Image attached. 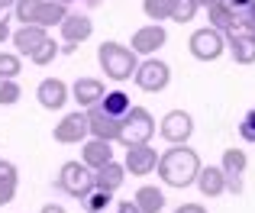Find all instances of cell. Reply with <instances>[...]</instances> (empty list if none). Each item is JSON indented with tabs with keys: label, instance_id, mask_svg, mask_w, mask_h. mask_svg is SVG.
I'll return each instance as SVG.
<instances>
[{
	"label": "cell",
	"instance_id": "obj_42",
	"mask_svg": "<svg viewBox=\"0 0 255 213\" xmlns=\"http://www.w3.org/2000/svg\"><path fill=\"white\" fill-rule=\"evenodd\" d=\"M58 3H65V6H68V3H71V0H58Z\"/></svg>",
	"mask_w": 255,
	"mask_h": 213
},
{
	"label": "cell",
	"instance_id": "obj_17",
	"mask_svg": "<svg viewBox=\"0 0 255 213\" xmlns=\"http://www.w3.org/2000/svg\"><path fill=\"white\" fill-rule=\"evenodd\" d=\"M226 52L233 55L236 65H252L255 62V39L246 32H226Z\"/></svg>",
	"mask_w": 255,
	"mask_h": 213
},
{
	"label": "cell",
	"instance_id": "obj_15",
	"mask_svg": "<svg viewBox=\"0 0 255 213\" xmlns=\"http://www.w3.org/2000/svg\"><path fill=\"white\" fill-rule=\"evenodd\" d=\"M13 49L19 52V55H32V52L39 49V45L49 39V32L42 29V26H36V23H29V26H19L16 32H13Z\"/></svg>",
	"mask_w": 255,
	"mask_h": 213
},
{
	"label": "cell",
	"instance_id": "obj_36",
	"mask_svg": "<svg viewBox=\"0 0 255 213\" xmlns=\"http://www.w3.org/2000/svg\"><path fill=\"white\" fill-rule=\"evenodd\" d=\"M174 213H207V210L200 207V204H184V207H178Z\"/></svg>",
	"mask_w": 255,
	"mask_h": 213
},
{
	"label": "cell",
	"instance_id": "obj_9",
	"mask_svg": "<svg viewBox=\"0 0 255 213\" xmlns=\"http://www.w3.org/2000/svg\"><path fill=\"white\" fill-rule=\"evenodd\" d=\"M52 136H55V142H58V145H78V142H84V139L91 136V126H87V113H81V110L68 113V116H65L62 123L52 129Z\"/></svg>",
	"mask_w": 255,
	"mask_h": 213
},
{
	"label": "cell",
	"instance_id": "obj_28",
	"mask_svg": "<svg viewBox=\"0 0 255 213\" xmlns=\"http://www.w3.org/2000/svg\"><path fill=\"white\" fill-rule=\"evenodd\" d=\"M81 204H84V210H87V213H104V210L113 204V194H110V191L94 188L87 197H81Z\"/></svg>",
	"mask_w": 255,
	"mask_h": 213
},
{
	"label": "cell",
	"instance_id": "obj_3",
	"mask_svg": "<svg viewBox=\"0 0 255 213\" xmlns=\"http://www.w3.org/2000/svg\"><path fill=\"white\" fill-rule=\"evenodd\" d=\"M155 136V119L145 106H129L123 116V129H120V142L123 145H142Z\"/></svg>",
	"mask_w": 255,
	"mask_h": 213
},
{
	"label": "cell",
	"instance_id": "obj_32",
	"mask_svg": "<svg viewBox=\"0 0 255 213\" xmlns=\"http://www.w3.org/2000/svg\"><path fill=\"white\" fill-rule=\"evenodd\" d=\"M16 75H19V55L0 52V81H3V78H16Z\"/></svg>",
	"mask_w": 255,
	"mask_h": 213
},
{
	"label": "cell",
	"instance_id": "obj_18",
	"mask_svg": "<svg viewBox=\"0 0 255 213\" xmlns=\"http://www.w3.org/2000/svg\"><path fill=\"white\" fill-rule=\"evenodd\" d=\"M104 81H97V78H78L75 88H71V97L78 101V106H94L104 101Z\"/></svg>",
	"mask_w": 255,
	"mask_h": 213
},
{
	"label": "cell",
	"instance_id": "obj_16",
	"mask_svg": "<svg viewBox=\"0 0 255 213\" xmlns=\"http://www.w3.org/2000/svg\"><path fill=\"white\" fill-rule=\"evenodd\" d=\"M200 188V194L204 197H220V194H226V175H223V168L220 165H200V171H197V181H194Z\"/></svg>",
	"mask_w": 255,
	"mask_h": 213
},
{
	"label": "cell",
	"instance_id": "obj_31",
	"mask_svg": "<svg viewBox=\"0 0 255 213\" xmlns=\"http://www.w3.org/2000/svg\"><path fill=\"white\" fill-rule=\"evenodd\" d=\"M23 97V88L16 84V78H3L0 81V106H10Z\"/></svg>",
	"mask_w": 255,
	"mask_h": 213
},
{
	"label": "cell",
	"instance_id": "obj_2",
	"mask_svg": "<svg viewBox=\"0 0 255 213\" xmlns=\"http://www.w3.org/2000/svg\"><path fill=\"white\" fill-rule=\"evenodd\" d=\"M97 62H100V68H104V75L110 78V81H129L132 75H136V68H139V55L129 49V45H123V42H100V49H97Z\"/></svg>",
	"mask_w": 255,
	"mask_h": 213
},
{
	"label": "cell",
	"instance_id": "obj_11",
	"mask_svg": "<svg viewBox=\"0 0 255 213\" xmlns=\"http://www.w3.org/2000/svg\"><path fill=\"white\" fill-rule=\"evenodd\" d=\"M126 171L129 175H136V178H145V175H152V171L158 168V152L152 149L149 142H142V145H126Z\"/></svg>",
	"mask_w": 255,
	"mask_h": 213
},
{
	"label": "cell",
	"instance_id": "obj_20",
	"mask_svg": "<svg viewBox=\"0 0 255 213\" xmlns=\"http://www.w3.org/2000/svg\"><path fill=\"white\" fill-rule=\"evenodd\" d=\"M132 204L139 207V213H162L165 210V191L155 188V184H142V188L136 191V197H132Z\"/></svg>",
	"mask_w": 255,
	"mask_h": 213
},
{
	"label": "cell",
	"instance_id": "obj_5",
	"mask_svg": "<svg viewBox=\"0 0 255 213\" xmlns=\"http://www.w3.org/2000/svg\"><path fill=\"white\" fill-rule=\"evenodd\" d=\"M187 49H191V55L197 58V62H217V58L226 52V36L217 29V26H204V29L191 32Z\"/></svg>",
	"mask_w": 255,
	"mask_h": 213
},
{
	"label": "cell",
	"instance_id": "obj_38",
	"mask_svg": "<svg viewBox=\"0 0 255 213\" xmlns=\"http://www.w3.org/2000/svg\"><path fill=\"white\" fill-rule=\"evenodd\" d=\"M117 213H139V207H136V204H129V201H123L117 207Z\"/></svg>",
	"mask_w": 255,
	"mask_h": 213
},
{
	"label": "cell",
	"instance_id": "obj_35",
	"mask_svg": "<svg viewBox=\"0 0 255 213\" xmlns=\"http://www.w3.org/2000/svg\"><path fill=\"white\" fill-rule=\"evenodd\" d=\"M10 36H13V32H10V19H6V16H0V42H6Z\"/></svg>",
	"mask_w": 255,
	"mask_h": 213
},
{
	"label": "cell",
	"instance_id": "obj_37",
	"mask_svg": "<svg viewBox=\"0 0 255 213\" xmlns=\"http://www.w3.org/2000/svg\"><path fill=\"white\" fill-rule=\"evenodd\" d=\"M226 3H230V6H233V10H236V13H243L246 6L252 3V0H226Z\"/></svg>",
	"mask_w": 255,
	"mask_h": 213
},
{
	"label": "cell",
	"instance_id": "obj_25",
	"mask_svg": "<svg viewBox=\"0 0 255 213\" xmlns=\"http://www.w3.org/2000/svg\"><path fill=\"white\" fill-rule=\"evenodd\" d=\"M100 106H104L110 116H120V119H123L126 113H129L132 104H129V94H126V91H107L104 101H100Z\"/></svg>",
	"mask_w": 255,
	"mask_h": 213
},
{
	"label": "cell",
	"instance_id": "obj_41",
	"mask_svg": "<svg viewBox=\"0 0 255 213\" xmlns=\"http://www.w3.org/2000/svg\"><path fill=\"white\" fill-rule=\"evenodd\" d=\"M13 3L16 0H0V10H13Z\"/></svg>",
	"mask_w": 255,
	"mask_h": 213
},
{
	"label": "cell",
	"instance_id": "obj_40",
	"mask_svg": "<svg viewBox=\"0 0 255 213\" xmlns=\"http://www.w3.org/2000/svg\"><path fill=\"white\" fill-rule=\"evenodd\" d=\"M243 16H249V19H255V0H252V3H249V6H246V10H243Z\"/></svg>",
	"mask_w": 255,
	"mask_h": 213
},
{
	"label": "cell",
	"instance_id": "obj_12",
	"mask_svg": "<svg viewBox=\"0 0 255 213\" xmlns=\"http://www.w3.org/2000/svg\"><path fill=\"white\" fill-rule=\"evenodd\" d=\"M68 84L62 81V78H45L42 84L36 88V101L42 110H62L65 104H68Z\"/></svg>",
	"mask_w": 255,
	"mask_h": 213
},
{
	"label": "cell",
	"instance_id": "obj_14",
	"mask_svg": "<svg viewBox=\"0 0 255 213\" xmlns=\"http://www.w3.org/2000/svg\"><path fill=\"white\" fill-rule=\"evenodd\" d=\"M81 162L87 165L91 171L104 168L107 162H113V142H107V139H84V152H81Z\"/></svg>",
	"mask_w": 255,
	"mask_h": 213
},
{
	"label": "cell",
	"instance_id": "obj_34",
	"mask_svg": "<svg viewBox=\"0 0 255 213\" xmlns=\"http://www.w3.org/2000/svg\"><path fill=\"white\" fill-rule=\"evenodd\" d=\"M226 191H233V194H243V178H226Z\"/></svg>",
	"mask_w": 255,
	"mask_h": 213
},
{
	"label": "cell",
	"instance_id": "obj_4",
	"mask_svg": "<svg viewBox=\"0 0 255 213\" xmlns=\"http://www.w3.org/2000/svg\"><path fill=\"white\" fill-rule=\"evenodd\" d=\"M58 188L65 191L68 197H87L94 188H97V181H94V171L87 168L84 162H65L62 171H58Z\"/></svg>",
	"mask_w": 255,
	"mask_h": 213
},
{
	"label": "cell",
	"instance_id": "obj_23",
	"mask_svg": "<svg viewBox=\"0 0 255 213\" xmlns=\"http://www.w3.org/2000/svg\"><path fill=\"white\" fill-rule=\"evenodd\" d=\"M65 16H68V6L65 3H58V0H42V6H39V13H36V26L49 29V26H58Z\"/></svg>",
	"mask_w": 255,
	"mask_h": 213
},
{
	"label": "cell",
	"instance_id": "obj_24",
	"mask_svg": "<svg viewBox=\"0 0 255 213\" xmlns=\"http://www.w3.org/2000/svg\"><path fill=\"white\" fill-rule=\"evenodd\" d=\"M246 165H249V158H246L243 149H226L223 158H220V168H223L226 178H243Z\"/></svg>",
	"mask_w": 255,
	"mask_h": 213
},
{
	"label": "cell",
	"instance_id": "obj_6",
	"mask_svg": "<svg viewBox=\"0 0 255 213\" xmlns=\"http://www.w3.org/2000/svg\"><path fill=\"white\" fill-rule=\"evenodd\" d=\"M132 81H136V88L145 91V94H158V91L168 88L171 68L162 62V58H145V62H139V68H136V75H132Z\"/></svg>",
	"mask_w": 255,
	"mask_h": 213
},
{
	"label": "cell",
	"instance_id": "obj_43",
	"mask_svg": "<svg viewBox=\"0 0 255 213\" xmlns=\"http://www.w3.org/2000/svg\"><path fill=\"white\" fill-rule=\"evenodd\" d=\"M200 3H213V0H200Z\"/></svg>",
	"mask_w": 255,
	"mask_h": 213
},
{
	"label": "cell",
	"instance_id": "obj_26",
	"mask_svg": "<svg viewBox=\"0 0 255 213\" xmlns=\"http://www.w3.org/2000/svg\"><path fill=\"white\" fill-rule=\"evenodd\" d=\"M174 0H142V13L152 19V23H162V19H171Z\"/></svg>",
	"mask_w": 255,
	"mask_h": 213
},
{
	"label": "cell",
	"instance_id": "obj_21",
	"mask_svg": "<svg viewBox=\"0 0 255 213\" xmlns=\"http://www.w3.org/2000/svg\"><path fill=\"white\" fill-rule=\"evenodd\" d=\"M16 188H19V171L13 162H6V158H0V207L3 204H10L13 197H16Z\"/></svg>",
	"mask_w": 255,
	"mask_h": 213
},
{
	"label": "cell",
	"instance_id": "obj_29",
	"mask_svg": "<svg viewBox=\"0 0 255 213\" xmlns=\"http://www.w3.org/2000/svg\"><path fill=\"white\" fill-rule=\"evenodd\" d=\"M58 52H62V45L52 42V39H45V42L29 55V62H32V65H39V68H45V65H52V62L58 58Z\"/></svg>",
	"mask_w": 255,
	"mask_h": 213
},
{
	"label": "cell",
	"instance_id": "obj_22",
	"mask_svg": "<svg viewBox=\"0 0 255 213\" xmlns=\"http://www.w3.org/2000/svg\"><path fill=\"white\" fill-rule=\"evenodd\" d=\"M207 16H210V23L217 26L220 32H226L233 23H236V16H239V13L233 10V6L226 3V0H213V3H207Z\"/></svg>",
	"mask_w": 255,
	"mask_h": 213
},
{
	"label": "cell",
	"instance_id": "obj_33",
	"mask_svg": "<svg viewBox=\"0 0 255 213\" xmlns=\"http://www.w3.org/2000/svg\"><path fill=\"white\" fill-rule=\"evenodd\" d=\"M239 136H243L246 142H255V110H249L243 116V123H239Z\"/></svg>",
	"mask_w": 255,
	"mask_h": 213
},
{
	"label": "cell",
	"instance_id": "obj_8",
	"mask_svg": "<svg viewBox=\"0 0 255 213\" xmlns=\"http://www.w3.org/2000/svg\"><path fill=\"white\" fill-rule=\"evenodd\" d=\"M87 126H91L94 139H107V142H120V129H123V119L110 116L100 104L87 106Z\"/></svg>",
	"mask_w": 255,
	"mask_h": 213
},
{
	"label": "cell",
	"instance_id": "obj_7",
	"mask_svg": "<svg viewBox=\"0 0 255 213\" xmlns=\"http://www.w3.org/2000/svg\"><path fill=\"white\" fill-rule=\"evenodd\" d=\"M158 132H162V139H168L171 145H181V142H187V139L194 136V116L187 110H171V113L162 116Z\"/></svg>",
	"mask_w": 255,
	"mask_h": 213
},
{
	"label": "cell",
	"instance_id": "obj_39",
	"mask_svg": "<svg viewBox=\"0 0 255 213\" xmlns=\"http://www.w3.org/2000/svg\"><path fill=\"white\" fill-rule=\"evenodd\" d=\"M42 213H65V210L58 207V204H45V207H42Z\"/></svg>",
	"mask_w": 255,
	"mask_h": 213
},
{
	"label": "cell",
	"instance_id": "obj_13",
	"mask_svg": "<svg viewBox=\"0 0 255 213\" xmlns=\"http://www.w3.org/2000/svg\"><path fill=\"white\" fill-rule=\"evenodd\" d=\"M58 26H62L65 42H71V45H78V42H84V39H91V32H94L91 16H87V13H71V10H68V16H65Z\"/></svg>",
	"mask_w": 255,
	"mask_h": 213
},
{
	"label": "cell",
	"instance_id": "obj_27",
	"mask_svg": "<svg viewBox=\"0 0 255 213\" xmlns=\"http://www.w3.org/2000/svg\"><path fill=\"white\" fill-rule=\"evenodd\" d=\"M39 6H42V0H16V3H13V16H16V23H19V26L36 23Z\"/></svg>",
	"mask_w": 255,
	"mask_h": 213
},
{
	"label": "cell",
	"instance_id": "obj_30",
	"mask_svg": "<svg viewBox=\"0 0 255 213\" xmlns=\"http://www.w3.org/2000/svg\"><path fill=\"white\" fill-rule=\"evenodd\" d=\"M197 10H200V0H174L171 19H174V23H191Z\"/></svg>",
	"mask_w": 255,
	"mask_h": 213
},
{
	"label": "cell",
	"instance_id": "obj_1",
	"mask_svg": "<svg viewBox=\"0 0 255 213\" xmlns=\"http://www.w3.org/2000/svg\"><path fill=\"white\" fill-rule=\"evenodd\" d=\"M155 171L168 188H191V184L197 181L200 158L187 142H181V145H171L168 152L158 155V168Z\"/></svg>",
	"mask_w": 255,
	"mask_h": 213
},
{
	"label": "cell",
	"instance_id": "obj_10",
	"mask_svg": "<svg viewBox=\"0 0 255 213\" xmlns=\"http://www.w3.org/2000/svg\"><path fill=\"white\" fill-rule=\"evenodd\" d=\"M168 42V32H165L162 23H149V26H139L136 32H132V42L129 49L136 52V55H155L162 45Z\"/></svg>",
	"mask_w": 255,
	"mask_h": 213
},
{
	"label": "cell",
	"instance_id": "obj_19",
	"mask_svg": "<svg viewBox=\"0 0 255 213\" xmlns=\"http://www.w3.org/2000/svg\"><path fill=\"white\" fill-rule=\"evenodd\" d=\"M94 181H97V188H100V191H110V194H117V191L123 188V181H126V165H120V162H107L104 168L94 171Z\"/></svg>",
	"mask_w": 255,
	"mask_h": 213
}]
</instances>
